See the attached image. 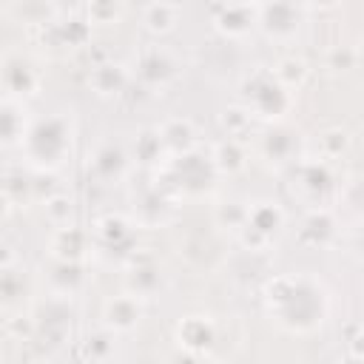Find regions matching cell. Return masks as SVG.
Returning <instances> with one entry per match:
<instances>
[{
	"instance_id": "22",
	"label": "cell",
	"mask_w": 364,
	"mask_h": 364,
	"mask_svg": "<svg viewBox=\"0 0 364 364\" xmlns=\"http://www.w3.org/2000/svg\"><path fill=\"white\" fill-rule=\"evenodd\" d=\"M287 88H299L301 85V80L307 77V68H304V63L301 60H296V57H284L279 65H276V71H273Z\"/></svg>"
},
{
	"instance_id": "3",
	"label": "cell",
	"mask_w": 364,
	"mask_h": 364,
	"mask_svg": "<svg viewBox=\"0 0 364 364\" xmlns=\"http://www.w3.org/2000/svg\"><path fill=\"white\" fill-rule=\"evenodd\" d=\"M245 108L250 117L279 119L290 108V88L273 71H256L245 82Z\"/></svg>"
},
{
	"instance_id": "16",
	"label": "cell",
	"mask_w": 364,
	"mask_h": 364,
	"mask_svg": "<svg viewBox=\"0 0 364 364\" xmlns=\"http://www.w3.org/2000/svg\"><path fill=\"white\" fill-rule=\"evenodd\" d=\"M299 236H301V242H307V245H324V242L333 236V219H330V213H327V210H313V213L304 219Z\"/></svg>"
},
{
	"instance_id": "15",
	"label": "cell",
	"mask_w": 364,
	"mask_h": 364,
	"mask_svg": "<svg viewBox=\"0 0 364 364\" xmlns=\"http://www.w3.org/2000/svg\"><path fill=\"white\" fill-rule=\"evenodd\" d=\"M250 228H256L264 236H273L282 228V210L276 208V202H259L253 208H247V222Z\"/></svg>"
},
{
	"instance_id": "19",
	"label": "cell",
	"mask_w": 364,
	"mask_h": 364,
	"mask_svg": "<svg viewBox=\"0 0 364 364\" xmlns=\"http://www.w3.org/2000/svg\"><path fill=\"white\" fill-rule=\"evenodd\" d=\"M145 26H148V31H154V34L171 31V28L176 26V6H171V3H165V0L151 3L148 11H145Z\"/></svg>"
},
{
	"instance_id": "18",
	"label": "cell",
	"mask_w": 364,
	"mask_h": 364,
	"mask_svg": "<svg viewBox=\"0 0 364 364\" xmlns=\"http://www.w3.org/2000/svg\"><path fill=\"white\" fill-rule=\"evenodd\" d=\"M82 282V267L80 262H65V259H57V267L51 273V284L57 293L63 296H71Z\"/></svg>"
},
{
	"instance_id": "5",
	"label": "cell",
	"mask_w": 364,
	"mask_h": 364,
	"mask_svg": "<svg viewBox=\"0 0 364 364\" xmlns=\"http://www.w3.org/2000/svg\"><path fill=\"white\" fill-rule=\"evenodd\" d=\"M213 171H216L213 159L205 162V159H199V156L191 154V151H188V154H179V156H176V165H173V173H176L179 185H182L185 191H202V188H210Z\"/></svg>"
},
{
	"instance_id": "7",
	"label": "cell",
	"mask_w": 364,
	"mask_h": 364,
	"mask_svg": "<svg viewBox=\"0 0 364 364\" xmlns=\"http://www.w3.org/2000/svg\"><path fill=\"white\" fill-rule=\"evenodd\" d=\"M3 85H6V97L11 100H26L37 91L40 80L34 74V68L23 60H6V68H3Z\"/></svg>"
},
{
	"instance_id": "11",
	"label": "cell",
	"mask_w": 364,
	"mask_h": 364,
	"mask_svg": "<svg viewBox=\"0 0 364 364\" xmlns=\"http://www.w3.org/2000/svg\"><path fill=\"white\" fill-rule=\"evenodd\" d=\"M94 173L100 176V179H105V182H114V179H119L122 173H125V154L119 151V148H114V145H102L97 154H94Z\"/></svg>"
},
{
	"instance_id": "23",
	"label": "cell",
	"mask_w": 364,
	"mask_h": 364,
	"mask_svg": "<svg viewBox=\"0 0 364 364\" xmlns=\"http://www.w3.org/2000/svg\"><path fill=\"white\" fill-rule=\"evenodd\" d=\"M122 0H88V17L100 26H111L119 17Z\"/></svg>"
},
{
	"instance_id": "14",
	"label": "cell",
	"mask_w": 364,
	"mask_h": 364,
	"mask_svg": "<svg viewBox=\"0 0 364 364\" xmlns=\"http://www.w3.org/2000/svg\"><path fill=\"white\" fill-rule=\"evenodd\" d=\"M159 136H162V145H168L171 151L188 154L191 151V142H193V125L188 119H168L159 128Z\"/></svg>"
},
{
	"instance_id": "29",
	"label": "cell",
	"mask_w": 364,
	"mask_h": 364,
	"mask_svg": "<svg viewBox=\"0 0 364 364\" xmlns=\"http://www.w3.org/2000/svg\"><path fill=\"white\" fill-rule=\"evenodd\" d=\"M341 0H310V6H316V9H336Z\"/></svg>"
},
{
	"instance_id": "13",
	"label": "cell",
	"mask_w": 364,
	"mask_h": 364,
	"mask_svg": "<svg viewBox=\"0 0 364 364\" xmlns=\"http://www.w3.org/2000/svg\"><path fill=\"white\" fill-rule=\"evenodd\" d=\"M213 341V327L210 321L199 318V316H191L179 324V344L191 347V350H205L208 344Z\"/></svg>"
},
{
	"instance_id": "8",
	"label": "cell",
	"mask_w": 364,
	"mask_h": 364,
	"mask_svg": "<svg viewBox=\"0 0 364 364\" xmlns=\"http://www.w3.org/2000/svg\"><path fill=\"white\" fill-rule=\"evenodd\" d=\"M85 247H88V239L74 225H60L54 239H51V253L57 259H65V262H80L85 256Z\"/></svg>"
},
{
	"instance_id": "27",
	"label": "cell",
	"mask_w": 364,
	"mask_h": 364,
	"mask_svg": "<svg viewBox=\"0 0 364 364\" xmlns=\"http://www.w3.org/2000/svg\"><path fill=\"white\" fill-rule=\"evenodd\" d=\"M222 122H225L228 134L233 136V134H239V128H242V125H247V122H250V111H247V108H230V111H225Z\"/></svg>"
},
{
	"instance_id": "21",
	"label": "cell",
	"mask_w": 364,
	"mask_h": 364,
	"mask_svg": "<svg viewBox=\"0 0 364 364\" xmlns=\"http://www.w3.org/2000/svg\"><path fill=\"white\" fill-rule=\"evenodd\" d=\"M219 28L225 31V34H230V37H236V34H245L247 28H250V14L245 11V9H236V6H230V9H225L222 14H219Z\"/></svg>"
},
{
	"instance_id": "20",
	"label": "cell",
	"mask_w": 364,
	"mask_h": 364,
	"mask_svg": "<svg viewBox=\"0 0 364 364\" xmlns=\"http://www.w3.org/2000/svg\"><path fill=\"white\" fill-rule=\"evenodd\" d=\"M23 100H11V97H6V102H3V139H6V145H11V142H23V136H26V131H23V122H17V119H23Z\"/></svg>"
},
{
	"instance_id": "6",
	"label": "cell",
	"mask_w": 364,
	"mask_h": 364,
	"mask_svg": "<svg viewBox=\"0 0 364 364\" xmlns=\"http://www.w3.org/2000/svg\"><path fill=\"white\" fill-rule=\"evenodd\" d=\"M102 316H105L108 330H131L142 318V304H139L136 293H122V296H114L105 301Z\"/></svg>"
},
{
	"instance_id": "26",
	"label": "cell",
	"mask_w": 364,
	"mask_h": 364,
	"mask_svg": "<svg viewBox=\"0 0 364 364\" xmlns=\"http://www.w3.org/2000/svg\"><path fill=\"white\" fill-rule=\"evenodd\" d=\"M321 148L327 156H338L344 148H347V134L341 128H330L321 134Z\"/></svg>"
},
{
	"instance_id": "9",
	"label": "cell",
	"mask_w": 364,
	"mask_h": 364,
	"mask_svg": "<svg viewBox=\"0 0 364 364\" xmlns=\"http://www.w3.org/2000/svg\"><path fill=\"white\" fill-rule=\"evenodd\" d=\"M296 136H299V134L290 131V128H273V131H267V136H264V142H262L264 156H267L270 162H290L293 154H296V145H299Z\"/></svg>"
},
{
	"instance_id": "12",
	"label": "cell",
	"mask_w": 364,
	"mask_h": 364,
	"mask_svg": "<svg viewBox=\"0 0 364 364\" xmlns=\"http://www.w3.org/2000/svg\"><path fill=\"white\" fill-rule=\"evenodd\" d=\"M125 82H128V74H125V68L122 65H117V63H102V65H97L94 68V74H91V85L97 88V94H119L122 88H125Z\"/></svg>"
},
{
	"instance_id": "4",
	"label": "cell",
	"mask_w": 364,
	"mask_h": 364,
	"mask_svg": "<svg viewBox=\"0 0 364 364\" xmlns=\"http://www.w3.org/2000/svg\"><path fill=\"white\" fill-rule=\"evenodd\" d=\"M259 23L267 37H293L301 23V9L296 0H264L259 9Z\"/></svg>"
},
{
	"instance_id": "28",
	"label": "cell",
	"mask_w": 364,
	"mask_h": 364,
	"mask_svg": "<svg viewBox=\"0 0 364 364\" xmlns=\"http://www.w3.org/2000/svg\"><path fill=\"white\" fill-rule=\"evenodd\" d=\"M51 3H54L57 11H74L80 6V0H51Z\"/></svg>"
},
{
	"instance_id": "25",
	"label": "cell",
	"mask_w": 364,
	"mask_h": 364,
	"mask_svg": "<svg viewBox=\"0 0 364 364\" xmlns=\"http://www.w3.org/2000/svg\"><path fill=\"white\" fill-rule=\"evenodd\" d=\"M301 179H304V188H307L310 193H321V191L330 185V173H327L324 165H307Z\"/></svg>"
},
{
	"instance_id": "10",
	"label": "cell",
	"mask_w": 364,
	"mask_h": 364,
	"mask_svg": "<svg viewBox=\"0 0 364 364\" xmlns=\"http://www.w3.org/2000/svg\"><path fill=\"white\" fill-rule=\"evenodd\" d=\"M171 74H173V63H171L159 48L145 51V54L139 57V77H142V82H148V85H162Z\"/></svg>"
},
{
	"instance_id": "2",
	"label": "cell",
	"mask_w": 364,
	"mask_h": 364,
	"mask_svg": "<svg viewBox=\"0 0 364 364\" xmlns=\"http://www.w3.org/2000/svg\"><path fill=\"white\" fill-rule=\"evenodd\" d=\"M23 154L28 156V162L34 168L43 171H54L65 162V156L71 154V125L65 117H46L40 122H34L23 142H20Z\"/></svg>"
},
{
	"instance_id": "17",
	"label": "cell",
	"mask_w": 364,
	"mask_h": 364,
	"mask_svg": "<svg viewBox=\"0 0 364 364\" xmlns=\"http://www.w3.org/2000/svg\"><path fill=\"white\" fill-rule=\"evenodd\" d=\"M213 165H216V171H222V173H236V171H242V168H245V151H242V145H239L236 139L219 142L216 151H213Z\"/></svg>"
},
{
	"instance_id": "1",
	"label": "cell",
	"mask_w": 364,
	"mask_h": 364,
	"mask_svg": "<svg viewBox=\"0 0 364 364\" xmlns=\"http://www.w3.org/2000/svg\"><path fill=\"white\" fill-rule=\"evenodd\" d=\"M267 301L282 327L293 333H307L324 321L327 299L321 284L304 276H282L267 284Z\"/></svg>"
},
{
	"instance_id": "24",
	"label": "cell",
	"mask_w": 364,
	"mask_h": 364,
	"mask_svg": "<svg viewBox=\"0 0 364 364\" xmlns=\"http://www.w3.org/2000/svg\"><path fill=\"white\" fill-rule=\"evenodd\" d=\"M71 213H74V202H71L65 193H54V196L46 199V216H48L54 225H68Z\"/></svg>"
}]
</instances>
